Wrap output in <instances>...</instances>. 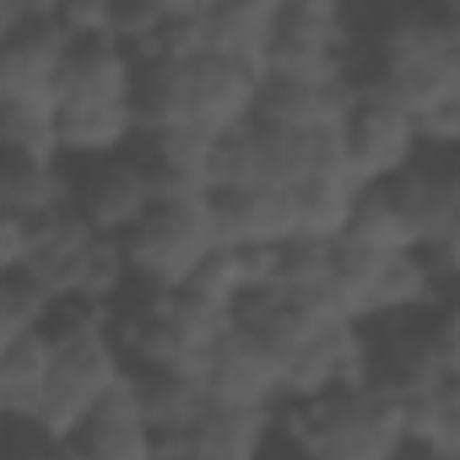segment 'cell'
I'll use <instances>...</instances> for the list:
<instances>
[{
	"label": "cell",
	"mask_w": 460,
	"mask_h": 460,
	"mask_svg": "<svg viewBox=\"0 0 460 460\" xmlns=\"http://www.w3.org/2000/svg\"><path fill=\"white\" fill-rule=\"evenodd\" d=\"M200 390L211 406H227V411H277L282 406V363L244 331H227L200 368Z\"/></svg>",
	"instance_id": "7c38bea8"
},
{
	"label": "cell",
	"mask_w": 460,
	"mask_h": 460,
	"mask_svg": "<svg viewBox=\"0 0 460 460\" xmlns=\"http://www.w3.org/2000/svg\"><path fill=\"white\" fill-rule=\"evenodd\" d=\"M66 460H163L152 428H146L141 411H136L130 379L66 438Z\"/></svg>",
	"instance_id": "ac0fdd59"
},
{
	"label": "cell",
	"mask_w": 460,
	"mask_h": 460,
	"mask_svg": "<svg viewBox=\"0 0 460 460\" xmlns=\"http://www.w3.org/2000/svg\"><path fill=\"white\" fill-rule=\"evenodd\" d=\"M71 39L55 22V6H28L22 28L0 44V109H55V82L66 66Z\"/></svg>",
	"instance_id": "30bf717a"
},
{
	"label": "cell",
	"mask_w": 460,
	"mask_h": 460,
	"mask_svg": "<svg viewBox=\"0 0 460 460\" xmlns=\"http://www.w3.org/2000/svg\"><path fill=\"white\" fill-rule=\"evenodd\" d=\"M0 422H6V411H0Z\"/></svg>",
	"instance_id": "836d02e7"
},
{
	"label": "cell",
	"mask_w": 460,
	"mask_h": 460,
	"mask_svg": "<svg viewBox=\"0 0 460 460\" xmlns=\"http://www.w3.org/2000/svg\"><path fill=\"white\" fill-rule=\"evenodd\" d=\"M93 250H98V234H87V227H82L71 211H60V217H49V222H39V227H33L22 282H28L49 309L82 304Z\"/></svg>",
	"instance_id": "4fadbf2b"
},
{
	"label": "cell",
	"mask_w": 460,
	"mask_h": 460,
	"mask_svg": "<svg viewBox=\"0 0 460 460\" xmlns=\"http://www.w3.org/2000/svg\"><path fill=\"white\" fill-rule=\"evenodd\" d=\"M130 395H136V411L152 428V438H157L163 455L211 406L206 390H200V379H190V374H130Z\"/></svg>",
	"instance_id": "603a6c76"
},
{
	"label": "cell",
	"mask_w": 460,
	"mask_h": 460,
	"mask_svg": "<svg viewBox=\"0 0 460 460\" xmlns=\"http://www.w3.org/2000/svg\"><path fill=\"white\" fill-rule=\"evenodd\" d=\"M28 244H33V227L17 222V217H0V282L22 277V266H28Z\"/></svg>",
	"instance_id": "1f68e13d"
},
{
	"label": "cell",
	"mask_w": 460,
	"mask_h": 460,
	"mask_svg": "<svg viewBox=\"0 0 460 460\" xmlns=\"http://www.w3.org/2000/svg\"><path fill=\"white\" fill-rule=\"evenodd\" d=\"M347 239H358L374 255H411V250H422V227H417V217H411V206H406L395 179L374 184V190H358Z\"/></svg>",
	"instance_id": "44dd1931"
},
{
	"label": "cell",
	"mask_w": 460,
	"mask_h": 460,
	"mask_svg": "<svg viewBox=\"0 0 460 460\" xmlns=\"http://www.w3.org/2000/svg\"><path fill=\"white\" fill-rule=\"evenodd\" d=\"M266 179L271 184H320V179H347L341 163V125H255Z\"/></svg>",
	"instance_id": "5bb4252c"
},
{
	"label": "cell",
	"mask_w": 460,
	"mask_h": 460,
	"mask_svg": "<svg viewBox=\"0 0 460 460\" xmlns=\"http://www.w3.org/2000/svg\"><path fill=\"white\" fill-rule=\"evenodd\" d=\"M44 331H49V385H44V401L33 411V428L66 444L130 379V363L109 331V309L66 304L49 314Z\"/></svg>",
	"instance_id": "7a4b0ae2"
},
{
	"label": "cell",
	"mask_w": 460,
	"mask_h": 460,
	"mask_svg": "<svg viewBox=\"0 0 460 460\" xmlns=\"http://www.w3.org/2000/svg\"><path fill=\"white\" fill-rule=\"evenodd\" d=\"M271 417L277 411H227L206 406L195 428H184L163 460H266L271 449Z\"/></svg>",
	"instance_id": "e0dca14e"
},
{
	"label": "cell",
	"mask_w": 460,
	"mask_h": 460,
	"mask_svg": "<svg viewBox=\"0 0 460 460\" xmlns=\"http://www.w3.org/2000/svg\"><path fill=\"white\" fill-rule=\"evenodd\" d=\"M261 76H358V33L336 0H277Z\"/></svg>",
	"instance_id": "8992f818"
},
{
	"label": "cell",
	"mask_w": 460,
	"mask_h": 460,
	"mask_svg": "<svg viewBox=\"0 0 460 460\" xmlns=\"http://www.w3.org/2000/svg\"><path fill=\"white\" fill-rule=\"evenodd\" d=\"M49 304L22 282V277H12V282H0V352H6L12 341H22L28 331H44L49 325Z\"/></svg>",
	"instance_id": "f546056e"
},
{
	"label": "cell",
	"mask_w": 460,
	"mask_h": 460,
	"mask_svg": "<svg viewBox=\"0 0 460 460\" xmlns=\"http://www.w3.org/2000/svg\"><path fill=\"white\" fill-rule=\"evenodd\" d=\"M211 250H217L211 206L206 195H190V190H157L146 217L119 239L136 293H179Z\"/></svg>",
	"instance_id": "5b68a950"
},
{
	"label": "cell",
	"mask_w": 460,
	"mask_h": 460,
	"mask_svg": "<svg viewBox=\"0 0 460 460\" xmlns=\"http://www.w3.org/2000/svg\"><path fill=\"white\" fill-rule=\"evenodd\" d=\"M217 244L227 250H282L298 239V206L288 184H244V190H217L206 195Z\"/></svg>",
	"instance_id": "8fae6325"
},
{
	"label": "cell",
	"mask_w": 460,
	"mask_h": 460,
	"mask_svg": "<svg viewBox=\"0 0 460 460\" xmlns=\"http://www.w3.org/2000/svg\"><path fill=\"white\" fill-rule=\"evenodd\" d=\"M417 157H422V152H417V130H411V119H406L395 103H385V98H374V93L358 87V103H352L347 119H341V163H347V184H358V190L390 184V179H401Z\"/></svg>",
	"instance_id": "ba28073f"
},
{
	"label": "cell",
	"mask_w": 460,
	"mask_h": 460,
	"mask_svg": "<svg viewBox=\"0 0 460 460\" xmlns=\"http://www.w3.org/2000/svg\"><path fill=\"white\" fill-rule=\"evenodd\" d=\"M0 460H66V444L33 422H0Z\"/></svg>",
	"instance_id": "4dcf8cb0"
},
{
	"label": "cell",
	"mask_w": 460,
	"mask_h": 460,
	"mask_svg": "<svg viewBox=\"0 0 460 460\" xmlns=\"http://www.w3.org/2000/svg\"><path fill=\"white\" fill-rule=\"evenodd\" d=\"M379 266L385 255L363 250L358 239H336L325 244V309L347 325H368V309H374V282H379Z\"/></svg>",
	"instance_id": "cb8c5ba5"
},
{
	"label": "cell",
	"mask_w": 460,
	"mask_h": 460,
	"mask_svg": "<svg viewBox=\"0 0 460 460\" xmlns=\"http://www.w3.org/2000/svg\"><path fill=\"white\" fill-rule=\"evenodd\" d=\"M0 152H6V157H33V163H60L55 109H44V103L0 109Z\"/></svg>",
	"instance_id": "f1b7e54d"
},
{
	"label": "cell",
	"mask_w": 460,
	"mask_h": 460,
	"mask_svg": "<svg viewBox=\"0 0 460 460\" xmlns=\"http://www.w3.org/2000/svg\"><path fill=\"white\" fill-rule=\"evenodd\" d=\"M352 200L358 184L347 179H320V184H293V206H298V239L304 244H336L352 222Z\"/></svg>",
	"instance_id": "4316f807"
},
{
	"label": "cell",
	"mask_w": 460,
	"mask_h": 460,
	"mask_svg": "<svg viewBox=\"0 0 460 460\" xmlns=\"http://www.w3.org/2000/svg\"><path fill=\"white\" fill-rule=\"evenodd\" d=\"M363 379H368V336H363V325L320 320L282 363V406L363 390Z\"/></svg>",
	"instance_id": "52a82bcc"
},
{
	"label": "cell",
	"mask_w": 460,
	"mask_h": 460,
	"mask_svg": "<svg viewBox=\"0 0 460 460\" xmlns=\"http://www.w3.org/2000/svg\"><path fill=\"white\" fill-rule=\"evenodd\" d=\"M71 200V173L66 163H33V157H6L0 152V217H17L28 227L60 217Z\"/></svg>",
	"instance_id": "ffe728a7"
},
{
	"label": "cell",
	"mask_w": 460,
	"mask_h": 460,
	"mask_svg": "<svg viewBox=\"0 0 460 460\" xmlns=\"http://www.w3.org/2000/svg\"><path fill=\"white\" fill-rule=\"evenodd\" d=\"M358 103V76H261L255 125H341Z\"/></svg>",
	"instance_id": "9a60e30c"
},
{
	"label": "cell",
	"mask_w": 460,
	"mask_h": 460,
	"mask_svg": "<svg viewBox=\"0 0 460 460\" xmlns=\"http://www.w3.org/2000/svg\"><path fill=\"white\" fill-rule=\"evenodd\" d=\"M22 17H28V6H17V0H0V44L22 28Z\"/></svg>",
	"instance_id": "d6a6232c"
},
{
	"label": "cell",
	"mask_w": 460,
	"mask_h": 460,
	"mask_svg": "<svg viewBox=\"0 0 460 460\" xmlns=\"http://www.w3.org/2000/svg\"><path fill=\"white\" fill-rule=\"evenodd\" d=\"M406 422V449L411 455H438V460H460V379L433 385L428 395L401 406Z\"/></svg>",
	"instance_id": "484cf974"
},
{
	"label": "cell",
	"mask_w": 460,
	"mask_h": 460,
	"mask_svg": "<svg viewBox=\"0 0 460 460\" xmlns=\"http://www.w3.org/2000/svg\"><path fill=\"white\" fill-rule=\"evenodd\" d=\"M271 438L288 444L298 460H401L406 455L401 401L368 385L325 401H304V406H277Z\"/></svg>",
	"instance_id": "277c9868"
},
{
	"label": "cell",
	"mask_w": 460,
	"mask_h": 460,
	"mask_svg": "<svg viewBox=\"0 0 460 460\" xmlns=\"http://www.w3.org/2000/svg\"><path fill=\"white\" fill-rule=\"evenodd\" d=\"M49 385V331H28L0 352V411L6 422H33Z\"/></svg>",
	"instance_id": "d4e9b609"
},
{
	"label": "cell",
	"mask_w": 460,
	"mask_h": 460,
	"mask_svg": "<svg viewBox=\"0 0 460 460\" xmlns=\"http://www.w3.org/2000/svg\"><path fill=\"white\" fill-rule=\"evenodd\" d=\"M130 157L141 163V173L157 190H190L206 195V163H211V141L195 130H141L130 141Z\"/></svg>",
	"instance_id": "7402d4cb"
},
{
	"label": "cell",
	"mask_w": 460,
	"mask_h": 460,
	"mask_svg": "<svg viewBox=\"0 0 460 460\" xmlns=\"http://www.w3.org/2000/svg\"><path fill=\"white\" fill-rule=\"evenodd\" d=\"M277 0H200V55L234 60L244 71H266Z\"/></svg>",
	"instance_id": "2e32d148"
},
{
	"label": "cell",
	"mask_w": 460,
	"mask_h": 460,
	"mask_svg": "<svg viewBox=\"0 0 460 460\" xmlns=\"http://www.w3.org/2000/svg\"><path fill=\"white\" fill-rule=\"evenodd\" d=\"M261 76L217 55H152L136 60V136L141 130H195L206 141L255 125Z\"/></svg>",
	"instance_id": "6da1fadb"
},
{
	"label": "cell",
	"mask_w": 460,
	"mask_h": 460,
	"mask_svg": "<svg viewBox=\"0 0 460 460\" xmlns=\"http://www.w3.org/2000/svg\"><path fill=\"white\" fill-rule=\"evenodd\" d=\"M244 184H266V157H261L255 125H244L234 136H217L211 141V163H206V195L244 190Z\"/></svg>",
	"instance_id": "83f0119b"
},
{
	"label": "cell",
	"mask_w": 460,
	"mask_h": 460,
	"mask_svg": "<svg viewBox=\"0 0 460 460\" xmlns=\"http://www.w3.org/2000/svg\"><path fill=\"white\" fill-rule=\"evenodd\" d=\"M157 200V184L141 173V163L130 152L119 157H98V163H82L71 173V200L66 211L98 239H125L130 227L146 217V206Z\"/></svg>",
	"instance_id": "9c48e42d"
},
{
	"label": "cell",
	"mask_w": 460,
	"mask_h": 460,
	"mask_svg": "<svg viewBox=\"0 0 460 460\" xmlns=\"http://www.w3.org/2000/svg\"><path fill=\"white\" fill-rule=\"evenodd\" d=\"M358 87L395 103L406 119L455 98L460 93V22H455V12L395 17L379 33L374 60L358 71Z\"/></svg>",
	"instance_id": "3957f363"
},
{
	"label": "cell",
	"mask_w": 460,
	"mask_h": 460,
	"mask_svg": "<svg viewBox=\"0 0 460 460\" xmlns=\"http://www.w3.org/2000/svg\"><path fill=\"white\" fill-rule=\"evenodd\" d=\"M449 298V288L433 277V266L411 250V255H385L379 282H374V309L368 325H401V320H428L438 304ZM363 325V331H368Z\"/></svg>",
	"instance_id": "d6986e66"
}]
</instances>
